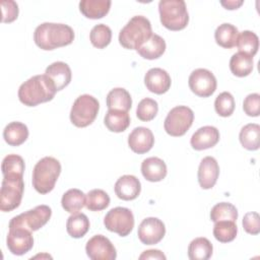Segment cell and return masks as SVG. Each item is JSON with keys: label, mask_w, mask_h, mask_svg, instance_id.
<instances>
[{"label": "cell", "mask_w": 260, "mask_h": 260, "mask_svg": "<svg viewBox=\"0 0 260 260\" xmlns=\"http://www.w3.org/2000/svg\"><path fill=\"white\" fill-rule=\"evenodd\" d=\"M56 92L54 82L46 74H38L24 81L19 86L17 94L24 106L36 107L52 101Z\"/></svg>", "instance_id": "6da1fadb"}, {"label": "cell", "mask_w": 260, "mask_h": 260, "mask_svg": "<svg viewBox=\"0 0 260 260\" xmlns=\"http://www.w3.org/2000/svg\"><path fill=\"white\" fill-rule=\"evenodd\" d=\"M74 40V30L65 23L43 22L34 32L36 45L45 51H51L70 45Z\"/></svg>", "instance_id": "7a4b0ae2"}, {"label": "cell", "mask_w": 260, "mask_h": 260, "mask_svg": "<svg viewBox=\"0 0 260 260\" xmlns=\"http://www.w3.org/2000/svg\"><path fill=\"white\" fill-rule=\"evenodd\" d=\"M151 23L143 15L133 16L119 32V43L128 50H137L152 35Z\"/></svg>", "instance_id": "3957f363"}, {"label": "cell", "mask_w": 260, "mask_h": 260, "mask_svg": "<svg viewBox=\"0 0 260 260\" xmlns=\"http://www.w3.org/2000/svg\"><path fill=\"white\" fill-rule=\"evenodd\" d=\"M61 174V164L53 156L41 158L32 171V186L40 194L51 192Z\"/></svg>", "instance_id": "277c9868"}, {"label": "cell", "mask_w": 260, "mask_h": 260, "mask_svg": "<svg viewBox=\"0 0 260 260\" xmlns=\"http://www.w3.org/2000/svg\"><path fill=\"white\" fill-rule=\"evenodd\" d=\"M158 12L161 24L170 30H181L189 22V14L183 0L159 1Z\"/></svg>", "instance_id": "5b68a950"}, {"label": "cell", "mask_w": 260, "mask_h": 260, "mask_svg": "<svg viewBox=\"0 0 260 260\" xmlns=\"http://www.w3.org/2000/svg\"><path fill=\"white\" fill-rule=\"evenodd\" d=\"M24 191L23 176L5 175L3 176L0 190V210L7 212L17 208L22 199Z\"/></svg>", "instance_id": "8992f818"}, {"label": "cell", "mask_w": 260, "mask_h": 260, "mask_svg": "<svg viewBox=\"0 0 260 260\" xmlns=\"http://www.w3.org/2000/svg\"><path fill=\"white\" fill-rule=\"evenodd\" d=\"M100 110L99 101L90 94H81L73 103L70 111L71 123L79 128L90 125L98 116Z\"/></svg>", "instance_id": "52a82bcc"}, {"label": "cell", "mask_w": 260, "mask_h": 260, "mask_svg": "<svg viewBox=\"0 0 260 260\" xmlns=\"http://www.w3.org/2000/svg\"><path fill=\"white\" fill-rule=\"evenodd\" d=\"M194 121V113L187 106H177L173 108L167 115L164 128L166 132L174 137L183 136Z\"/></svg>", "instance_id": "ba28073f"}, {"label": "cell", "mask_w": 260, "mask_h": 260, "mask_svg": "<svg viewBox=\"0 0 260 260\" xmlns=\"http://www.w3.org/2000/svg\"><path fill=\"white\" fill-rule=\"evenodd\" d=\"M52 209L48 205H38L32 209L13 216L8 224V228L22 226L30 232H36L43 228L51 218Z\"/></svg>", "instance_id": "9c48e42d"}, {"label": "cell", "mask_w": 260, "mask_h": 260, "mask_svg": "<svg viewBox=\"0 0 260 260\" xmlns=\"http://www.w3.org/2000/svg\"><path fill=\"white\" fill-rule=\"evenodd\" d=\"M104 224L108 231L126 237L134 228V216L129 208L118 206L107 212Z\"/></svg>", "instance_id": "30bf717a"}, {"label": "cell", "mask_w": 260, "mask_h": 260, "mask_svg": "<svg viewBox=\"0 0 260 260\" xmlns=\"http://www.w3.org/2000/svg\"><path fill=\"white\" fill-rule=\"evenodd\" d=\"M188 84L193 93L201 98H208L216 89V78L214 74L205 68H198L191 72Z\"/></svg>", "instance_id": "8fae6325"}, {"label": "cell", "mask_w": 260, "mask_h": 260, "mask_svg": "<svg viewBox=\"0 0 260 260\" xmlns=\"http://www.w3.org/2000/svg\"><path fill=\"white\" fill-rule=\"evenodd\" d=\"M8 250L16 256H21L29 252L34 247V237L31 232L22 226L9 228L6 238Z\"/></svg>", "instance_id": "7c38bea8"}, {"label": "cell", "mask_w": 260, "mask_h": 260, "mask_svg": "<svg viewBox=\"0 0 260 260\" xmlns=\"http://www.w3.org/2000/svg\"><path fill=\"white\" fill-rule=\"evenodd\" d=\"M85 252L91 260H114L117 251L112 242L103 235H95L85 245Z\"/></svg>", "instance_id": "4fadbf2b"}, {"label": "cell", "mask_w": 260, "mask_h": 260, "mask_svg": "<svg viewBox=\"0 0 260 260\" xmlns=\"http://www.w3.org/2000/svg\"><path fill=\"white\" fill-rule=\"evenodd\" d=\"M138 239L144 245H155L166 235L165 223L157 217H146L138 226Z\"/></svg>", "instance_id": "5bb4252c"}, {"label": "cell", "mask_w": 260, "mask_h": 260, "mask_svg": "<svg viewBox=\"0 0 260 260\" xmlns=\"http://www.w3.org/2000/svg\"><path fill=\"white\" fill-rule=\"evenodd\" d=\"M153 144L154 136L151 130L146 127H136L128 136V145L130 149L138 154L148 152Z\"/></svg>", "instance_id": "9a60e30c"}, {"label": "cell", "mask_w": 260, "mask_h": 260, "mask_svg": "<svg viewBox=\"0 0 260 260\" xmlns=\"http://www.w3.org/2000/svg\"><path fill=\"white\" fill-rule=\"evenodd\" d=\"M144 83L149 91L156 94H162L170 89L172 80L165 69L154 67L145 73Z\"/></svg>", "instance_id": "2e32d148"}, {"label": "cell", "mask_w": 260, "mask_h": 260, "mask_svg": "<svg viewBox=\"0 0 260 260\" xmlns=\"http://www.w3.org/2000/svg\"><path fill=\"white\" fill-rule=\"evenodd\" d=\"M219 166L213 156H205L198 168V183L202 189H211L217 182Z\"/></svg>", "instance_id": "e0dca14e"}, {"label": "cell", "mask_w": 260, "mask_h": 260, "mask_svg": "<svg viewBox=\"0 0 260 260\" xmlns=\"http://www.w3.org/2000/svg\"><path fill=\"white\" fill-rule=\"evenodd\" d=\"M219 131L214 126H203L197 129L191 139V146L195 150H204L213 147L219 141Z\"/></svg>", "instance_id": "ac0fdd59"}, {"label": "cell", "mask_w": 260, "mask_h": 260, "mask_svg": "<svg viewBox=\"0 0 260 260\" xmlns=\"http://www.w3.org/2000/svg\"><path fill=\"white\" fill-rule=\"evenodd\" d=\"M140 191V181L133 175H124L115 183V193L117 197L125 201L136 199Z\"/></svg>", "instance_id": "d6986e66"}, {"label": "cell", "mask_w": 260, "mask_h": 260, "mask_svg": "<svg viewBox=\"0 0 260 260\" xmlns=\"http://www.w3.org/2000/svg\"><path fill=\"white\" fill-rule=\"evenodd\" d=\"M45 74L54 82L57 91L66 87L70 83L72 77L69 65L62 61H57L50 64L46 68Z\"/></svg>", "instance_id": "ffe728a7"}, {"label": "cell", "mask_w": 260, "mask_h": 260, "mask_svg": "<svg viewBox=\"0 0 260 260\" xmlns=\"http://www.w3.org/2000/svg\"><path fill=\"white\" fill-rule=\"evenodd\" d=\"M141 173L145 180L149 182H159L167 176V165L159 157H147L143 159L141 164Z\"/></svg>", "instance_id": "44dd1931"}, {"label": "cell", "mask_w": 260, "mask_h": 260, "mask_svg": "<svg viewBox=\"0 0 260 260\" xmlns=\"http://www.w3.org/2000/svg\"><path fill=\"white\" fill-rule=\"evenodd\" d=\"M166 47L165 40L160 36L152 34L151 37L136 50V52L144 59L154 60L165 53Z\"/></svg>", "instance_id": "7402d4cb"}, {"label": "cell", "mask_w": 260, "mask_h": 260, "mask_svg": "<svg viewBox=\"0 0 260 260\" xmlns=\"http://www.w3.org/2000/svg\"><path fill=\"white\" fill-rule=\"evenodd\" d=\"M111 4L110 0H81L79 10L87 18L99 19L108 14Z\"/></svg>", "instance_id": "603a6c76"}, {"label": "cell", "mask_w": 260, "mask_h": 260, "mask_svg": "<svg viewBox=\"0 0 260 260\" xmlns=\"http://www.w3.org/2000/svg\"><path fill=\"white\" fill-rule=\"evenodd\" d=\"M28 137L27 126L21 122H10L3 130V138L10 146H19Z\"/></svg>", "instance_id": "cb8c5ba5"}, {"label": "cell", "mask_w": 260, "mask_h": 260, "mask_svg": "<svg viewBox=\"0 0 260 260\" xmlns=\"http://www.w3.org/2000/svg\"><path fill=\"white\" fill-rule=\"evenodd\" d=\"M107 107L109 110H122L128 112L132 107L130 93L123 87H115L107 94Z\"/></svg>", "instance_id": "d4e9b609"}, {"label": "cell", "mask_w": 260, "mask_h": 260, "mask_svg": "<svg viewBox=\"0 0 260 260\" xmlns=\"http://www.w3.org/2000/svg\"><path fill=\"white\" fill-rule=\"evenodd\" d=\"M104 123L110 131L120 133L129 127L130 116L126 111L108 110L104 118Z\"/></svg>", "instance_id": "484cf974"}, {"label": "cell", "mask_w": 260, "mask_h": 260, "mask_svg": "<svg viewBox=\"0 0 260 260\" xmlns=\"http://www.w3.org/2000/svg\"><path fill=\"white\" fill-rule=\"evenodd\" d=\"M239 36L238 28L232 23H221L214 31V39L218 46L224 49H231L236 46Z\"/></svg>", "instance_id": "4316f807"}, {"label": "cell", "mask_w": 260, "mask_h": 260, "mask_svg": "<svg viewBox=\"0 0 260 260\" xmlns=\"http://www.w3.org/2000/svg\"><path fill=\"white\" fill-rule=\"evenodd\" d=\"M86 195L79 189L72 188L66 191L61 199L62 207L65 211L74 214L85 206Z\"/></svg>", "instance_id": "83f0119b"}, {"label": "cell", "mask_w": 260, "mask_h": 260, "mask_svg": "<svg viewBox=\"0 0 260 260\" xmlns=\"http://www.w3.org/2000/svg\"><path fill=\"white\" fill-rule=\"evenodd\" d=\"M253 57L248 54L238 52L231 57L230 69L238 77L248 76L253 71Z\"/></svg>", "instance_id": "f1b7e54d"}, {"label": "cell", "mask_w": 260, "mask_h": 260, "mask_svg": "<svg viewBox=\"0 0 260 260\" xmlns=\"http://www.w3.org/2000/svg\"><path fill=\"white\" fill-rule=\"evenodd\" d=\"M213 246L206 238L199 237L191 241L188 247V257L191 260H207L211 257Z\"/></svg>", "instance_id": "f546056e"}, {"label": "cell", "mask_w": 260, "mask_h": 260, "mask_svg": "<svg viewBox=\"0 0 260 260\" xmlns=\"http://www.w3.org/2000/svg\"><path fill=\"white\" fill-rule=\"evenodd\" d=\"M90 226L89 219L84 213H74L71 214L66 222V230L70 237L74 239H79L84 237L88 232Z\"/></svg>", "instance_id": "4dcf8cb0"}, {"label": "cell", "mask_w": 260, "mask_h": 260, "mask_svg": "<svg viewBox=\"0 0 260 260\" xmlns=\"http://www.w3.org/2000/svg\"><path fill=\"white\" fill-rule=\"evenodd\" d=\"M239 139L244 148L248 150H257L259 148L260 126L256 123L245 125L240 131Z\"/></svg>", "instance_id": "1f68e13d"}, {"label": "cell", "mask_w": 260, "mask_h": 260, "mask_svg": "<svg viewBox=\"0 0 260 260\" xmlns=\"http://www.w3.org/2000/svg\"><path fill=\"white\" fill-rule=\"evenodd\" d=\"M238 226L233 220H219L214 222L213 236L220 243H229L236 239Z\"/></svg>", "instance_id": "d6a6232c"}, {"label": "cell", "mask_w": 260, "mask_h": 260, "mask_svg": "<svg viewBox=\"0 0 260 260\" xmlns=\"http://www.w3.org/2000/svg\"><path fill=\"white\" fill-rule=\"evenodd\" d=\"M236 46L238 47L240 52L253 57L257 54L259 49L258 36L251 30H243L238 36Z\"/></svg>", "instance_id": "836d02e7"}, {"label": "cell", "mask_w": 260, "mask_h": 260, "mask_svg": "<svg viewBox=\"0 0 260 260\" xmlns=\"http://www.w3.org/2000/svg\"><path fill=\"white\" fill-rule=\"evenodd\" d=\"M110 205V196L102 189L90 190L85 197V206L90 211H101Z\"/></svg>", "instance_id": "e575fe53"}, {"label": "cell", "mask_w": 260, "mask_h": 260, "mask_svg": "<svg viewBox=\"0 0 260 260\" xmlns=\"http://www.w3.org/2000/svg\"><path fill=\"white\" fill-rule=\"evenodd\" d=\"M238 218V209L235 205L229 202H219L215 204L210 211V219L213 222L219 220H233Z\"/></svg>", "instance_id": "d590c367"}, {"label": "cell", "mask_w": 260, "mask_h": 260, "mask_svg": "<svg viewBox=\"0 0 260 260\" xmlns=\"http://www.w3.org/2000/svg\"><path fill=\"white\" fill-rule=\"evenodd\" d=\"M89 40L93 47L98 49H104L111 43L112 30L108 25L104 23L95 24L90 30Z\"/></svg>", "instance_id": "8d00e7d4"}, {"label": "cell", "mask_w": 260, "mask_h": 260, "mask_svg": "<svg viewBox=\"0 0 260 260\" xmlns=\"http://www.w3.org/2000/svg\"><path fill=\"white\" fill-rule=\"evenodd\" d=\"M25 169L23 158L18 154H8L6 155L1 164L2 175H21L23 176V172Z\"/></svg>", "instance_id": "74e56055"}, {"label": "cell", "mask_w": 260, "mask_h": 260, "mask_svg": "<svg viewBox=\"0 0 260 260\" xmlns=\"http://www.w3.org/2000/svg\"><path fill=\"white\" fill-rule=\"evenodd\" d=\"M215 112L220 117H230L235 111V99L229 91L220 92L214 101Z\"/></svg>", "instance_id": "f35d334b"}, {"label": "cell", "mask_w": 260, "mask_h": 260, "mask_svg": "<svg viewBox=\"0 0 260 260\" xmlns=\"http://www.w3.org/2000/svg\"><path fill=\"white\" fill-rule=\"evenodd\" d=\"M158 112V105L156 101L150 98H144L141 100L136 109V116L143 122H148L154 119Z\"/></svg>", "instance_id": "ab89813d"}, {"label": "cell", "mask_w": 260, "mask_h": 260, "mask_svg": "<svg viewBox=\"0 0 260 260\" xmlns=\"http://www.w3.org/2000/svg\"><path fill=\"white\" fill-rule=\"evenodd\" d=\"M243 110L250 117H258L260 114V95L259 93L248 94L243 103Z\"/></svg>", "instance_id": "60d3db41"}, {"label": "cell", "mask_w": 260, "mask_h": 260, "mask_svg": "<svg viewBox=\"0 0 260 260\" xmlns=\"http://www.w3.org/2000/svg\"><path fill=\"white\" fill-rule=\"evenodd\" d=\"M243 228L250 235H258L260 233V216L255 211L247 212L243 217Z\"/></svg>", "instance_id": "b9f144b4"}, {"label": "cell", "mask_w": 260, "mask_h": 260, "mask_svg": "<svg viewBox=\"0 0 260 260\" xmlns=\"http://www.w3.org/2000/svg\"><path fill=\"white\" fill-rule=\"evenodd\" d=\"M2 22H12L18 16V5L13 0L1 1Z\"/></svg>", "instance_id": "7bdbcfd3"}, {"label": "cell", "mask_w": 260, "mask_h": 260, "mask_svg": "<svg viewBox=\"0 0 260 260\" xmlns=\"http://www.w3.org/2000/svg\"><path fill=\"white\" fill-rule=\"evenodd\" d=\"M139 259L142 260V259H164L166 260L167 257L166 255L159 251V250H154V249H151V250H147V251H144L140 256H139Z\"/></svg>", "instance_id": "ee69618b"}, {"label": "cell", "mask_w": 260, "mask_h": 260, "mask_svg": "<svg viewBox=\"0 0 260 260\" xmlns=\"http://www.w3.org/2000/svg\"><path fill=\"white\" fill-rule=\"evenodd\" d=\"M244 3L243 0H226V1H220V4L229 10L238 9L242 4Z\"/></svg>", "instance_id": "f6af8a7d"}]
</instances>
